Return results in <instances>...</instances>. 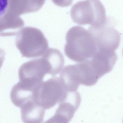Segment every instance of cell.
Wrapping results in <instances>:
<instances>
[{
    "mask_svg": "<svg viewBox=\"0 0 123 123\" xmlns=\"http://www.w3.org/2000/svg\"></svg>",
    "mask_w": 123,
    "mask_h": 123,
    "instance_id": "5bb4252c",
    "label": "cell"
},
{
    "mask_svg": "<svg viewBox=\"0 0 123 123\" xmlns=\"http://www.w3.org/2000/svg\"><path fill=\"white\" fill-rule=\"evenodd\" d=\"M64 52L73 61L82 62L90 59L97 51L93 37L90 31L82 26L70 28L66 35Z\"/></svg>",
    "mask_w": 123,
    "mask_h": 123,
    "instance_id": "6da1fadb",
    "label": "cell"
},
{
    "mask_svg": "<svg viewBox=\"0 0 123 123\" xmlns=\"http://www.w3.org/2000/svg\"><path fill=\"white\" fill-rule=\"evenodd\" d=\"M110 20L103 26L88 28L95 42L97 50L115 51L119 47L121 34L114 29Z\"/></svg>",
    "mask_w": 123,
    "mask_h": 123,
    "instance_id": "8992f818",
    "label": "cell"
},
{
    "mask_svg": "<svg viewBox=\"0 0 123 123\" xmlns=\"http://www.w3.org/2000/svg\"><path fill=\"white\" fill-rule=\"evenodd\" d=\"M70 12L73 21L80 25L100 27L109 20L106 16L105 7L99 0L77 2L73 6Z\"/></svg>",
    "mask_w": 123,
    "mask_h": 123,
    "instance_id": "3957f363",
    "label": "cell"
},
{
    "mask_svg": "<svg viewBox=\"0 0 123 123\" xmlns=\"http://www.w3.org/2000/svg\"><path fill=\"white\" fill-rule=\"evenodd\" d=\"M122 54H123V50H122Z\"/></svg>",
    "mask_w": 123,
    "mask_h": 123,
    "instance_id": "4fadbf2b",
    "label": "cell"
},
{
    "mask_svg": "<svg viewBox=\"0 0 123 123\" xmlns=\"http://www.w3.org/2000/svg\"><path fill=\"white\" fill-rule=\"evenodd\" d=\"M59 73L49 53L47 51L41 58L25 62L20 67L18 74L20 81L39 84L43 82L45 75L54 76Z\"/></svg>",
    "mask_w": 123,
    "mask_h": 123,
    "instance_id": "277c9868",
    "label": "cell"
},
{
    "mask_svg": "<svg viewBox=\"0 0 123 123\" xmlns=\"http://www.w3.org/2000/svg\"><path fill=\"white\" fill-rule=\"evenodd\" d=\"M21 117L24 123H41L45 109L34 101H30L21 108Z\"/></svg>",
    "mask_w": 123,
    "mask_h": 123,
    "instance_id": "30bf717a",
    "label": "cell"
},
{
    "mask_svg": "<svg viewBox=\"0 0 123 123\" xmlns=\"http://www.w3.org/2000/svg\"><path fill=\"white\" fill-rule=\"evenodd\" d=\"M70 121L64 115L56 111L53 116L43 123H69Z\"/></svg>",
    "mask_w": 123,
    "mask_h": 123,
    "instance_id": "7c38bea8",
    "label": "cell"
},
{
    "mask_svg": "<svg viewBox=\"0 0 123 123\" xmlns=\"http://www.w3.org/2000/svg\"><path fill=\"white\" fill-rule=\"evenodd\" d=\"M41 84L19 81L11 89L10 98L12 103L17 107L21 108L30 101H35L37 90Z\"/></svg>",
    "mask_w": 123,
    "mask_h": 123,
    "instance_id": "9c48e42d",
    "label": "cell"
},
{
    "mask_svg": "<svg viewBox=\"0 0 123 123\" xmlns=\"http://www.w3.org/2000/svg\"><path fill=\"white\" fill-rule=\"evenodd\" d=\"M24 25V21L20 17L1 15L0 18V35L1 36L7 30L18 29Z\"/></svg>",
    "mask_w": 123,
    "mask_h": 123,
    "instance_id": "8fae6325",
    "label": "cell"
},
{
    "mask_svg": "<svg viewBox=\"0 0 123 123\" xmlns=\"http://www.w3.org/2000/svg\"><path fill=\"white\" fill-rule=\"evenodd\" d=\"M15 36L16 46L23 56H40L49 49L47 39L38 29L25 26L18 31Z\"/></svg>",
    "mask_w": 123,
    "mask_h": 123,
    "instance_id": "7a4b0ae2",
    "label": "cell"
},
{
    "mask_svg": "<svg viewBox=\"0 0 123 123\" xmlns=\"http://www.w3.org/2000/svg\"><path fill=\"white\" fill-rule=\"evenodd\" d=\"M67 91L60 79L54 77L43 81L37 88L35 101L46 109H49L59 103Z\"/></svg>",
    "mask_w": 123,
    "mask_h": 123,
    "instance_id": "5b68a950",
    "label": "cell"
},
{
    "mask_svg": "<svg viewBox=\"0 0 123 123\" xmlns=\"http://www.w3.org/2000/svg\"><path fill=\"white\" fill-rule=\"evenodd\" d=\"M117 59L115 51L97 50L88 60L93 70L100 79L112 70Z\"/></svg>",
    "mask_w": 123,
    "mask_h": 123,
    "instance_id": "ba28073f",
    "label": "cell"
},
{
    "mask_svg": "<svg viewBox=\"0 0 123 123\" xmlns=\"http://www.w3.org/2000/svg\"><path fill=\"white\" fill-rule=\"evenodd\" d=\"M1 3L0 14L20 17L21 14L35 12L40 9L45 0H9Z\"/></svg>",
    "mask_w": 123,
    "mask_h": 123,
    "instance_id": "52a82bcc",
    "label": "cell"
}]
</instances>
